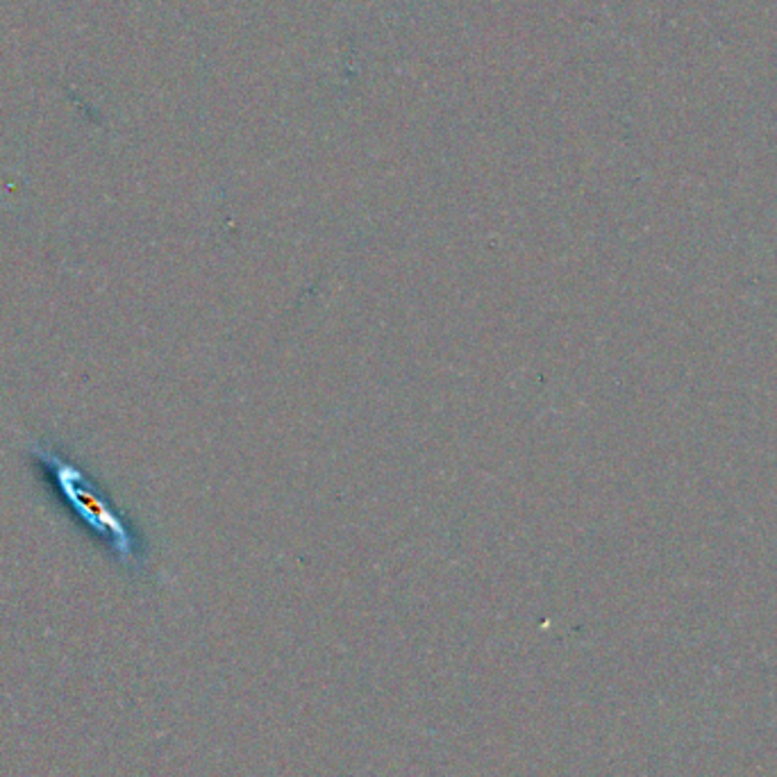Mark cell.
<instances>
[{
	"label": "cell",
	"mask_w": 777,
	"mask_h": 777,
	"mask_svg": "<svg viewBox=\"0 0 777 777\" xmlns=\"http://www.w3.org/2000/svg\"><path fill=\"white\" fill-rule=\"evenodd\" d=\"M30 452L32 457H37V462L55 484L62 503L76 514V518L89 533H94L108 546L123 567L139 569L141 541L128 518L105 496V491L96 484V480L51 444H32Z\"/></svg>",
	"instance_id": "6da1fadb"
}]
</instances>
